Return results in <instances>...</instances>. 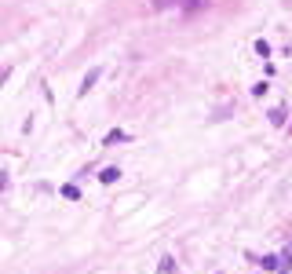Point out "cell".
<instances>
[{"label":"cell","instance_id":"cell-3","mask_svg":"<svg viewBox=\"0 0 292 274\" xmlns=\"http://www.w3.org/2000/svg\"><path fill=\"white\" fill-rule=\"evenodd\" d=\"M117 179H121V169H117V165H110V169L99 172V183H117Z\"/></svg>","mask_w":292,"mask_h":274},{"label":"cell","instance_id":"cell-9","mask_svg":"<svg viewBox=\"0 0 292 274\" xmlns=\"http://www.w3.org/2000/svg\"><path fill=\"white\" fill-rule=\"evenodd\" d=\"M267 117H270V125H285V110H281V106H278V110H270Z\"/></svg>","mask_w":292,"mask_h":274},{"label":"cell","instance_id":"cell-1","mask_svg":"<svg viewBox=\"0 0 292 274\" xmlns=\"http://www.w3.org/2000/svg\"><path fill=\"white\" fill-rule=\"evenodd\" d=\"M99 77H102V66H91V70L84 73V81H81V91H77V95H81V99H84V95H88V91H91V88H95V84H99Z\"/></svg>","mask_w":292,"mask_h":274},{"label":"cell","instance_id":"cell-7","mask_svg":"<svg viewBox=\"0 0 292 274\" xmlns=\"http://www.w3.org/2000/svg\"><path fill=\"white\" fill-rule=\"evenodd\" d=\"M63 197H66V201H81V190H77L73 183H66V187H63Z\"/></svg>","mask_w":292,"mask_h":274},{"label":"cell","instance_id":"cell-8","mask_svg":"<svg viewBox=\"0 0 292 274\" xmlns=\"http://www.w3.org/2000/svg\"><path fill=\"white\" fill-rule=\"evenodd\" d=\"M259 267H263V270H278V256H263Z\"/></svg>","mask_w":292,"mask_h":274},{"label":"cell","instance_id":"cell-11","mask_svg":"<svg viewBox=\"0 0 292 274\" xmlns=\"http://www.w3.org/2000/svg\"><path fill=\"white\" fill-rule=\"evenodd\" d=\"M256 55L267 59V55H270V44H267V40H256Z\"/></svg>","mask_w":292,"mask_h":274},{"label":"cell","instance_id":"cell-10","mask_svg":"<svg viewBox=\"0 0 292 274\" xmlns=\"http://www.w3.org/2000/svg\"><path fill=\"white\" fill-rule=\"evenodd\" d=\"M121 139H125V132H117V128H113L110 135H106V146H113V143H121Z\"/></svg>","mask_w":292,"mask_h":274},{"label":"cell","instance_id":"cell-6","mask_svg":"<svg viewBox=\"0 0 292 274\" xmlns=\"http://www.w3.org/2000/svg\"><path fill=\"white\" fill-rule=\"evenodd\" d=\"M208 8V0H187V4H183V11L187 15H194V11H205Z\"/></svg>","mask_w":292,"mask_h":274},{"label":"cell","instance_id":"cell-5","mask_svg":"<svg viewBox=\"0 0 292 274\" xmlns=\"http://www.w3.org/2000/svg\"><path fill=\"white\" fill-rule=\"evenodd\" d=\"M278 270H285V274L292 270V245H288V249H285V252L278 256Z\"/></svg>","mask_w":292,"mask_h":274},{"label":"cell","instance_id":"cell-2","mask_svg":"<svg viewBox=\"0 0 292 274\" xmlns=\"http://www.w3.org/2000/svg\"><path fill=\"white\" fill-rule=\"evenodd\" d=\"M183 4H187V0H153V11H172V8H183Z\"/></svg>","mask_w":292,"mask_h":274},{"label":"cell","instance_id":"cell-4","mask_svg":"<svg viewBox=\"0 0 292 274\" xmlns=\"http://www.w3.org/2000/svg\"><path fill=\"white\" fill-rule=\"evenodd\" d=\"M157 274H179V267H176V260H172V256H164V260L157 263Z\"/></svg>","mask_w":292,"mask_h":274}]
</instances>
